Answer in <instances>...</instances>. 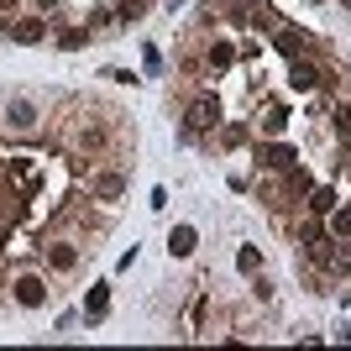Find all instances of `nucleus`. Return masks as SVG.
Wrapping results in <instances>:
<instances>
[{
	"label": "nucleus",
	"instance_id": "1",
	"mask_svg": "<svg viewBox=\"0 0 351 351\" xmlns=\"http://www.w3.org/2000/svg\"><path fill=\"white\" fill-rule=\"evenodd\" d=\"M252 162L267 168V173H289L293 162H299V152H293L289 142H257V147H252Z\"/></svg>",
	"mask_w": 351,
	"mask_h": 351
},
{
	"label": "nucleus",
	"instance_id": "2",
	"mask_svg": "<svg viewBox=\"0 0 351 351\" xmlns=\"http://www.w3.org/2000/svg\"><path fill=\"white\" fill-rule=\"evenodd\" d=\"M16 304H21V309H43L47 304V283L43 278H37V273H27V278H16Z\"/></svg>",
	"mask_w": 351,
	"mask_h": 351
},
{
	"label": "nucleus",
	"instance_id": "3",
	"mask_svg": "<svg viewBox=\"0 0 351 351\" xmlns=\"http://www.w3.org/2000/svg\"><path fill=\"white\" fill-rule=\"evenodd\" d=\"M89 194H95V199H105V205H110V199H121V194H126V173H116V168L95 173V178H89Z\"/></svg>",
	"mask_w": 351,
	"mask_h": 351
},
{
	"label": "nucleus",
	"instance_id": "4",
	"mask_svg": "<svg viewBox=\"0 0 351 351\" xmlns=\"http://www.w3.org/2000/svg\"><path fill=\"white\" fill-rule=\"evenodd\" d=\"M184 121H189V132H210V126L220 121V105H215V95H199V100L189 105V116H184Z\"/></svg>",
	"mask_w": 351,
	"mask_h": 351
},
{
	"label": "nucleus",
	"instance_id": "5",
	"mask_svg": "<svg viewBox=\"0 0 351 351\" xmlns=\"http://www.w3.org/2000/svg\"><path fill=\"white\" fill-rule=\"evenodd\" d=\"M5 126H11V132H32V126H37V105L32 100H5Z\"/></svg>",
	"mask_w": 351,
	"mask_h": 351
},
{
	"label": "nucleus",
	"instance_id": "6",
	"mask_svg": "<svg viewBox=\"0 0 351 351\" xmlns=\"http://www.w3.org/2000/svg\"><path fill=\"white\" fill-rule=\"evenodd\" d=\"M43 37H47V21H43V16H27V21H16V27H11V43H21V47L43 43Z\"/></svg>",
	"mask_w": 351,
	"mask_h": 351
},
{
	"label": "nucleus",
	"instance_id": "7",
	"mask_svg": "<svg viewBox=\"0 0 351 351\" xmlns=\"http://www.w3.org/2000/svg\"><path fill=\"white\" fill-rule=\"evenodd\" d=\"M194 247H199V231H194V226H173V231H168V252H173V257H194Z\"/></svg>",
	"mask_w": 351,
	"mask_h": 351
},
{
	"label": "nucleus",
	"instance_id": "8",
	"mask_svg": "<svg viewBox=\"0 0 351 351\" xmlns=\"http://www.w3.org/2000/svg\"><path fill=\"white\" fill-rule=\"evenodd\" d=\"M110 315V283H95L84 299V320H105Z\"/></svg>",
	"mask_w": 351,
	"mask_h": 351
},
{
	"label": "nucleus",
	"instance_id": "9",
	"mask_svg": "<svg viewBox=\"0 0 351 351\" xmlns=\"http://www.w3.org/2000/svg\"><path fill=\"white\" fill-rule=\"evenodd\" d=\"M47 267H53V273H73V267H79V252H73L69 241H58V247H47Z\"/></svg>",
	"mask_w": 351,
	"mask_h": 351
},
{
	"label": "nucleus",
	"instance_id": "10",
	"mask_svg": "<svg viewBox=\"0 0 351 351\" xmlns=\"http://www.w3.org/2000/svg\"><path fill=\"white\" fill-rule=\"evenodd\" d=\"M289 84H293V89H315V84H320V69H315V63H304V58H293Z\"/></svg>",
	"mask_w": 351,
	"mask_h": 351
},
{
	"label": "nucleus",
	"instance_id": "11",
	"mask_svg": "<svg viewBox=\"0 0 351 351\" xmlns=\"http://www.w3.org/2000/svg\"><path fill=\"white\" fill-rule=\"evenodd\" d=\"M278 47H283V53H293V58H299V53H304V47H309V32H304V27H278Z\"/></svg>",
	"mask_w": 351,
	"mask_h": 351
},
{
	"label": "nucleus",
	"instance_id": "12",
	"mask_svg": "<svg viewBox=\"0 0 351 351\" xmlns=\"http://www.w3.org/2000/svg\"><path fill=\"white\" fill-rule=\"evenodd\" d=\"M79 147H84V152H105V147H110V132H105V126H84V132H79Z\"/></svg>",
	"mask_w": 351,
	"mask_h": 351
},
{
	"label": "nucleus",
	"instance_id": "13",
	"mask_svg": "<svg viewBox=\"0 0 351 351\" xmlns=\"http://www.w3.org/2000/svg\"><path fill=\"white\" fill-rule=\"evenodd\" d=\"M330 210H336V189H315V194H309V215H330Z\"/></svg>",
	"mask_w": 351,
	"mask_h": 351
},
{
	"label": "nucleus",
	"instance_id": "14",
	"mask_svg": "<svg viewBox=\"0 0 351 351\" xmlns=\"http://www.w3.org/2000/svg\"><path fill=\"white\" fill-rule=\"evenodd\" d=\"M325 220H330V236H351V205H336Z\"/></svg>",
	"mask_w": 351,
	"mask_h": 351
},
{
	"label": "nucleus",
	"instance_id": "15",
	"mask_svg": "<svg viewBox=\"0 0 351 351\" xmlns=\"http://www.w3.org/2000/svg\"><path fill=\"white\" fill-rule=\"evenodd\" d=\"M84 43H89V32H84V27H69V32H58V47H63V53H79Z\"/></svg>",
	"mask_w": 351,
	"mask_h": 351
},
{
	"label": "nucleus",
	"instance_id": "16",
	"mask_svg": "<svg viewBox=\"0 0 351 351\" xmlns=\"http://www.w3.org/2000/svg\"><path fill=\"white\" fill-rule=\"evenodd\" d=\"M236 267H241V273L252 278V273L263 267V252H257V247H241V252H236Z\"/></svg>",
	"mask_w": 351,
	"mask_h": 351
},
{
	"label": "nucleus",
	"instance_id": "17",
	"mask_svg": "<svg viewBox=\"0 0 351 351\" xmlns=\"http://www.w3.org/2000/svg\"><path fill=\"white\" fill-rule=\"evenodd\" d=\"M226 63H236V47L231 43H215V47H210V69H226Z\"/></svg>",
	"mask_w": 351,
	"mask_h": 351
},
{
	"label": "nucleus",
	"instance_id": "18",
	"mask_svg": "<svg viewBox=\"0 0 351 351\" xmlns=\"http://www.w3.org/2000/svg\"><path fill=\"white\" fill-rule=\"evenodd\" d=\"M330 121H336V136H341V142H351V105H336V116H330Z\"/></svg>",
	"mask_w": 351,
	"mask_h": 351
},
{
	"label": "nucleus",
	"instance_id": "19",
	"mask_svg": "<svg viewBox=\"0 0 351 351\" xmlns=\"http://www.w3.org/2000/svg\"><path fill=\"white\" fill-rule=\"evenodd\" d=\"M116 16H121V21H136V16H147V0H121Z\"/></svg>",
	"mask_w": 351,
	"mask_h": 351
},
{
	"label": "nucleus",
	"instance_id": "20",
	"mask_svg": "<svg viewBox=\"0 0 351 351\" xmlns=\"http://www.w3.org/2000/svg\"><path fill=\"white\" fill-rule=\"evenodd\" d=\"M220 142H226V147H241V142H247V126H241V121H231V126L220 132Z\"/></svg>",
	"mask_w": 351,
	"mask_h": 351
},
{
	"label": "nucleus",
	"instance_id": "21",
	"mask_svg": "<svg viewBox=\"0 0 351 351\" xmlns=\"http://www.w3.org/2000/svg\"><path fill=\"white\" fill-rule=\"evenodd\" d=\"M320 236H325V226H320V215H315V220H309V226H304V231H299V241H304V247H309V241H320Z\"/></svg>",
	"mask_w": 351,
	"mask_h": 351
},
{
	"label": "nucleus",
	"instance_id": "22",
	"mask_svg": "<svg viewBox=\"0 0 351 351\" xmlns=\"http://www.w3.org/2000/svg\"><path fill=\"white\" fill-rule=\"evenodd\" d=\"M100 79H110V84H136V73H126V69H105Z\"/></svg>",
	"mask_w": 351,
	"mask_h": 351
},
{
	"label": "nucleus",
	"instance_id": "23",
	"mask_svg": "<svg viewBox=\"0 0 351 351\" xmlns=\"http://www.w3.org/2000/svg\"><path fill=\"white\" fill-rule=\"evenodd\" d=\"M142 63H147V73H158V69H162V53H158V47H147Z\"/></svg>",
	"mask_w": 351,
	"mask_h": 351
},
{
	"label": "nucleus",
	"instance_id": "24",
	"mask_svg": "<svg viewBox=\"0 0 351 351\" xmlns=\"http://www.w3.org/2000/svg\"><path fill=\"white\" fill-rule=\"evenodd\" d=\"M37 5H43V11H58V5H63V0H37Z\"/></svg>",
	"mask_w": 351,
	"mask_h": 351
},
{
	"label": "nucleus",
	"instance_id": "25",
	"mask_svg": "<svg viewBox=\"0 0 351 351\" xmlns=\"http://www.w3.org/2000/svg\"><path fill=\"white\" fill-rule=\"evenodd\" d=\"M11 5H16V0H0V11H11Z\"/></svg>",
	"mask_w": 351,
	"mask_h": 351
},
{
	"label": "nucleus",
	"instance_id": "26",
	"mask_svg": "<svg viewBox=\"0 0 351 351\" xmlns=\"http://www.w3.org/2000/svg\"><path fill=\"white\" fill-rule=\"evenodd\" d=\"M309 5H325V0H309Z\"/></svg>",
	"mask_w": 351,
	"mask_h": 351
},
{
	"label": "nucleus",
	"instance_id": "27",
	"mask_svg": "<svg viewBox=\"0 0 351 351\" xmlns=\"http://www.w3.org/2000/svg\"><path fill=\"white\" fill-rule=\"evenodd\" d=\"M341 5H346V11H351V0H341Z\"/></svg>",
	"mask_w": 351,
	"mask_h": 351
}]
</instances>
